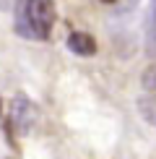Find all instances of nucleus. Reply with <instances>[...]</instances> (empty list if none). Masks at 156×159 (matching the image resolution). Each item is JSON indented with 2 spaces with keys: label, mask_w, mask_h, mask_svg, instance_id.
<instances>
[{
  "label": "nucleus",
  "mask_w": 156,
  "mask_h": 159,
  "mask_svg": "<svg viewBox=\"0 0 156 159\" xmlns=\"http://www.w3.org/2000/svg\"><path fill=\"white\" fill-rule=\"evenodd\" d=\"M55 18V0H18L16 5V31L26 39H47Z\"/></svg>",
  "instance_id": "1"
},
{
  "label": "nucleus",
  "mask_w": 156,
  "mask_h": 159,
  "mask_svg": "<svg viewBox=\"0 0 156 159\" xmlns=\"http://www.w3.org/2000/svg\"><path fill=\"white\" fill-rule=\"evenodd\" d=\"M11 123L18 133H29L37 123V104L26 97H16L11 102Z\"/></svg>",
  "instance_id": "2"
},
{
  "label": "nucleus",
  "mask_w": 156,
  "mask_h": 159,
  "mask_svg": "<svg viewBox=\"0 0 156 159\" xmlns=\"http://www.w3.org/2000/svg\"><path fill=\"white\" fill-rule=\"evenodd\" d=\"M68 50L73 55L91 57V55H96V39L89 31H70L68 34Z\"/></svg>",
  "instance_id": "3"
},
{
  "label": "nucleus",
  "mask_w": 156,
  "mask_h": 159,
  "mask_svg": "<svg viewBox=\"0 0 156 159\" xmlns=\"http://www.w3.org/2000/svg\"><path fill=\"white\" fill-rule=\"evenodd\" d=\"M146 50L156 55V0H148L146 13Z\"/></svg>",
  "instance_id": "4"
},
{
  "label": "nucleus",
  "mask_w": 156,
  "mask_h": 159,
  "mask_svg": "<svg viewBox=\"0 0 156 159\" xmlns=\"http://www.w3.org/2000/svg\"><path fill=\"white\" fill-rule=\"evenodd\" d=\"M138 112L146 123L156 125V94H143L138 99Z\"/></svg>",
  "instance_id": "5"
},
{
  "label": "nucleus",
  "mask_w": 156,
  "mask_h": 159,
  "mask_svg": "<svg viewBox=\"0 0 156 159\" xmlns=\"http://www.w3.org/2000/svg\"><path fill=\"white\" fill-rule=\"evenodd\" d=\"M141 86L146 89V94H156V65H151V68L143 70V76H141Z\"/></svg>",
  "instance_id": "6"
},
{
  "label": "nucleus",
  "mask_w": 156,
  "mask_h": 159,
  "mask_svg": "<svg viewBox=\"0 0 156 159\" xmlns=\"http://www.w3.org/2000/svg\"><path fill=\"white\" fill-rule=\"evenodd\" d=\"M102 3H115V0H102Z\"/></svg>",
  "instance_id": "7"
}]
</instances>
